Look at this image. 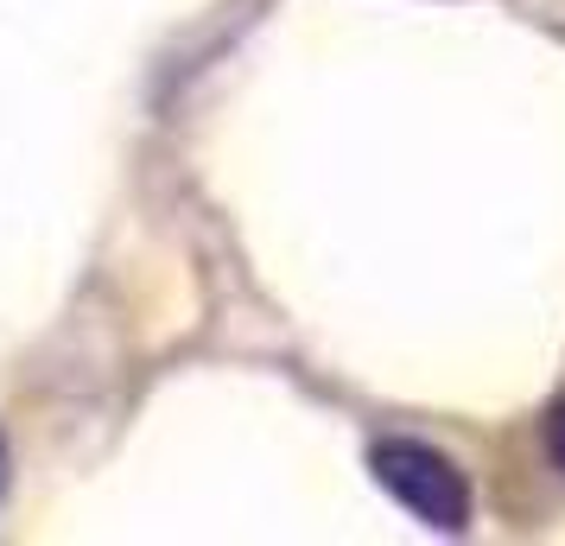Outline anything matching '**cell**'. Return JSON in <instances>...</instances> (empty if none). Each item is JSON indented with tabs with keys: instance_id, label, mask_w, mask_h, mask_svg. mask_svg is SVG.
Segmentation results:
<instances>
[{
	"instance_id": "obj_2",
	"label": "cell",
	"mask_w": 565,
	"mask_h": 546,
	"mask_svg": "<svg viewBox=\"0 0 565 546\" xmlns=\"http://www.w3.org/2000/svg\"><path fill=\"white\" fill-rule=\"evenodd\" d=\"M546 451H553V464L565 470V400L553 407V419H546Z\"/></svg>"
},
{
	"instance_id": "obj_1",
	"label": "cell",
	"mask_w": 565,
	"mask_h": 546,
	"mask_svg": "<svg viewBox=\"0 0 565 546\" xmlns=\"http://www.w3.org/2000/svg\"><path fill=\"white\" fill-rule=\"evenodd\" d=\"M375 477L382 490L407 508L413 521H426L438 534H458L470 521V490L451 458H438L433 445H413V439H382L375 445Z\"/></svg>"
},
{
	"instance_id": "obj_3",
	"label": "cell",
	"mask_w": 565,
	"mask_h": 546,
	"mask_svg": "<svg viewBox=\"0 0 565 546\" xmlns=\"http://www.w3.org/2000/svg\"><path fill=\"white\" fill-rule=\"evenodd\" d=\"M0 483H7V445H0Z\"/></svg>"
}]
</instances>
